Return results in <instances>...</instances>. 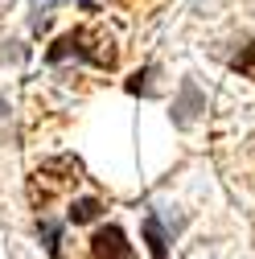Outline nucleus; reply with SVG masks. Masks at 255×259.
<instances>
[{"mask_svg":"<svg viewBox=\"0 0 255 259\" xmlns=\"http://www.w3.org/2000/svg\"><path fill=\"white\" fill-rule=\"evenodd\" d=\"M91 255L95 259H132V243L123 239L119 226H99L91 235Z\"/></svg>","mask_w":255,"mask_h":259,"instance_id":"nucleus-2","label":"nucleus"},{"mask_svg":"<svg viewBox=\"0 0 255 259\" xmlns=\"http://www.w3.org/2000/svg\"><path fill=\"white\" fill-rule=\"evenodd\" d=\"M99 202H95V198H78L74 206H70V222L74 226H82V222H95V218H99Z\"/></svg>","mask_w":255,"mask_h":259,"instance_id":"nucleus-5","label":"nucleus"},{"mask_svg":"<svg viewBox=\"0 0 255 259\" xmlns=\"http://www.w3.org/2000/svg\"><path fill=\"white\" fill-rule=\"evenodd\" d=\"M144 243H148V255H152V259H169V239H165L161 218H156V214L144 218Z\"/></svg>","mask_w":255,"mask_h":259,"instance_id":"nucleus-4","label":"nucleus"},{"mask_svg":"<svg viewBox=\"0 0 255 259\" xmlns=\"http://www.w3.org/2000/svg\"><path fill=\"white\" fill-rule=\"evenodd\" d=\"M198 111H206V95L198 91V82H181V99L173 103V123L177 127H189Z\"/></svg>","mask_w":255,"mask_h":259,"instance_id":"nucleus-3","label":"nucleus"},{"mask_svg":"<svg viewBox=\"0 0 255 259\" xmlns=\"http://www.w3.org/2000/svg\"><path fill=\"white\" fill-rule=\"evenodd\" d=\"M82 58V62H95V66H111L115 54H103V50H87V33H66L50 46V62H66V58Z\"/></svg>","mask_w":255,"mask_h":259,"instance_id":"nucleus-1","label":"nucleus"},{"mask_svg":"<svg viewBox=\"0 0 255 259\" xmlns=\"http://www.w3.org/2000/svg\"><path fill=\"white\" fill-rule=\"evenodd\" d=\"M37 231H41V239H46V251H50V255L58 259V255H62V231H58L54 222H41Z\"/></svg>","mask_w":255,"mask_h":259,"instance_id":"nucleus-6","label":"nucleus"}]
</instances>
